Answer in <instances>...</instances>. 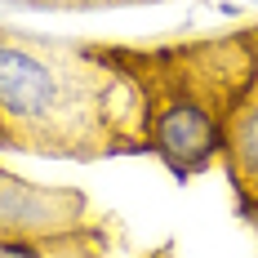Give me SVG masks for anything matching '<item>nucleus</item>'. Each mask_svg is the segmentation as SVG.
Returning a JSON list of instances; mask_svg holds the SVG:
<instances>
[{
  "instance_id": "1",
  "label": "nucleus",
  "mask_w": 258,
  "mask_h": 258,
  "mask_svg": "<svg viewBox=\"0 0 258 258\" xmlns=\"http://www.w3.org/2000/svg\"><path fill=\"white\" fill-rule=\"evenodd\" d=\"M67 98H72V85L58 67H49L23 45L0 40V111L9 120L58 129L67 120Z\"/></svg>"
},
{
  "instance_id": "2",
  "label": "nucleus",
  "mask_w": 258,
  "mask_h": 258,
  "mask_svg": "<svg viewBox=\"0 0 258 258\" xmlns=\"http://www.w3.org/2000/svg\"><path fill=\"white\" fill-rule=\"evenodd\" d=\"M227 165H232V182L240 187L245 201L258 205V89L249 103L236 107L232 129H227Z\"/></svg>"
},
{
  "instance_id": "3",
  "label": "nucleus",
  "mask_w": 258,
  "mask_h": 258,
  "mask_svg": "<svg viewBox=\"0 0 258 258\" xmlns=\"http://www.w3.org/2000/svg\"><path fill=\"white\" fill-rule=\"evenodd\" d=\"M0 258H45V249L23 245V240H0Z\"/></svg>"
}]
</instances>
